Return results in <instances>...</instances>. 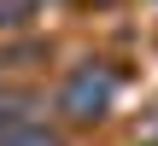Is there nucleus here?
Wrapping results in <instances>:
<instances>
[{"instance_id":"obj_3","label":"nucleus","mask_w":158,"mask_h":146,"mask_svg":"<svg viewBox=\"0 0 158 146\" xmlns=\"http://www.w3.org/2000/svg\"><path fill=\"white\" fill-rule=\"evenodd\" d=\"M29 6H35V0H0V23H18Z\"/></svg>"},{"instance_id":"obj_1","label":"nucleus","mask_w":158,"mask_h":146,"mask_svg":"<svg viewBox=\"0 0 158 146\" xmlns=\"http://www.w3.org/2000/svg\"><path fill=\"white\" fill-rule=\"evenodd\" d=\"M59 105H64V117H76V123L100 117V111L111 105V76H106V70H94V64L70 70V76H64V88H59Z\"/></svg>"},{"instance_id":"obj_2","label":"nucleus","mask_w":158,"mask_h":146,"mask_svg":"<svg viewBox=\"0 0 158 146\" xmlns=\"http://www.w3.org/2000/svg\"><path fill=\"white\" fill-rule=\"evenodd\" d=\"M0 146H59V135L35 117H18L12 129H0Z\"/></svg>"}]
</instances>
